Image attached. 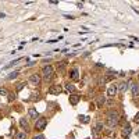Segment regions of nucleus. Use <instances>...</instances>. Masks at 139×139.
<instances>
[{
  "instance_id": "2",
  "label": "nucleus",
  "mask_w": 139,
  "mask_h": 139,
  "mask_svg": "<svg viewBox=\"0 0 139 139\" xmlns=\"http://www.w3.org/2000/svg\"><path fill=\"white\" fill-rule=\"evenodd\" d=\"M54 77V67L53 65H45L42 68V79L43 81H52V78Z\"/></svg>"
},
{
  "instance_id": "9",
  "label": "nucleus",
  "mask_w": 139,
  "mask_h": 139,
  "mask_svg": "<svg viewBox=\"0 0 139 139\" xmlns=\"http://www.w3.org/2000/svg\"><path fill=\"white\" fill-rule=\"evenodd\" d=\"M50 95H60L61 93V86L60 85H52L50 88H49V91H47Z\"/></svg>"
},
{
  "instance_id": "27",
  "label": "nucleus",
  "mask_w": 139,
  "mask_h": 139,
  "mask_svg": "<svg viewBox=\"0 0 139 139\" xmlns=\"http://www.w3.org/2000/svg\"><path fill=\"white\" fill-rule=\"evenodd\" d=\"M0 18H4V14L3 13H0Z\"/></svg>"
},
{
  "instance_id": "15",
  "label": "nucleus",
  "mask_w": 139,
  "mask_h": 139,
  "mask_svg": "<svg viewBox=\"0 0 139 139\" xmlns=\"http://www.w3.org/2000/svg\"><path fill=\"white\" fill-rule=\"evenodd\" d=\"M96 103H97V107H102V106L106 103V97L104 96H97L96 97Z\"/></svg>"
},
{
  "instance_id": "21",
  "label": "nucleus",
  "mask_w": 139,
  "mask_h": 139,
  "mask_svg": "<svg viewBox=\"0 0 139 139\" xmlns=\"http://www.w3.org/2000/svg\"><path fill=\"white\" fill-rule=\"evenodd\" d=\"M7 95V89L6 88H0V96H4Z\"/></svg>"
},
{
  "instance_id": "17",
  "label": "nucleus",
  "mask_w": 139,
  "mask_h": 139,
  "mask_svg": "<svg viewBox=\"0 0 139 139\" xmlns=\"http://www.w3.org/2000/svg\"><path fill=\"white\" fill-rule=\"evenodd\" d=\"M65 89H67V91L70 92V93H74L75 92V86H74V85H72V84H67V85H65Z\"/></svg>"
},
{
  "instance_id": "28",
  "label": "nucleus",
  "mask_w": 139,
  "mask_h": 139,
  "mask_svg": "<svg viewBox=\"0 0 139 139\" xmlns=\"http://www.w3.org/2000/svg\"><path fill=\"white\" fill-rule=\"evenodd\" d=\"M86 139H89V138H86Z\"/></svg>"
},
{
  "instance_id": "7",
  "label": "nucleus",
  "mask_w": 139,
  "mask_h": 139,
  "mask_svg": "<svg viewBox=\"0 0 139 139\" xmlns=\"http://www.w3.org/2000/svg\"><path fill=\"white\" fill-rule=\"evenodd\" d=\"M131 132H132V129H131V125H129V122H125V125L122 127V131H121V135H122V138H129V135Z\"/></svg>"
},
{
  "instance_id": "26",
  "label": "nucleus",
  "mask_w": 139,
  "mask_h": 139,
  "mask_svg": "<svg viewBox=\"0 0 139 139\" xmlns=\"http://www.w3.org/2000/svg\"><path fill=\"white\" fill-rule=\"evenodd\" d=\"M97 67H104V64H102V63H96Z\"/></svg>"
},
{
  "instance_id": "6",
  "label": "nucleus",
  "mask_w": 139,
  "mask_h": 139,
  "mask_svg": "<svg viewBox=\"0 0 139 139\" xmlns=\"http://www.w3.org/2000/svg\"><path fill=\"white\" fill-rule=\"evenodd\" d=\"M117 92H118V85H116V84H111L107 88V96L109 97H114L117 95Z\"/></svg>"
},
{
  "instance_id": "14",
  "label": "nucleus",
  "mask_w": 139,
  "mask_h": 139,
  "mask_svg": "<svg viewBox=\"0 0 139 139\" xmlns=\"http://www.w3.org/2000/svg\"><path fill=\"white\" fill-rule=\"evenodd\" d=\"M131 91H132V95L134 96H139V84H132Z\"/></svg>"
},
{
  "instance_id": "18",
  "label": "nucleus",
  "mask_w": 139,
  "mask_h": 139,
  "mask_svg": "<svg viewBox=\"0 0 139 139\" xmlns=\"http://www.w3.org/2000/svg\"><path fill=\"white\" fill-rule=\"evenodd\" d=\"M65 65H67V63H65V61H60V63L57 64V68H59V71H63V70L65 68Z\"/></svg>"
},
{
  "instance_id": "25",
  "label": "nucleus",
  "mask_w": 139,
  "mask_h": 139,
  "mask_svg": "<svg viewBox=\"0 0 139 139\" xmlns=\"http://www.w3.org/2000/svg\"><path fill=\"white\" fill-rule=\"evenodd\" d=\"M64 17H65V18H68V20H74V15H67V14H65Z\"/></svg>"
},
{
  "instance_id": "16",
  "label": "nucleus",
  "mask_w": 139,
  "mask_h": 139,
  "mask_svg": "<svg viewBox=\"0 0 139 139\" xmlns=\"http://www.w3.org/2000/svg\"><path fill=\"white\" fill-rule=\"evenodd\" d=\"M14 139H27V132L24 131V132H18V134H15Z\"/></svg>"
},
{
  "instance_id": "20",
  "label": "nucleus",
  "mask_w": 139,
  "mask_h": 139,
  "mask_svg": "<svg viewBox=\"0 0 139 139\" xmlns=\"http://www.w3.org/2000/svg\"><path fill=\"white\" fill-rule=\"evenodd\" d=\"M15 97H17V96H15V93H10V95H9V102H14Z\"/></svg>"
},
{
  "instance_id": "19",
  "label": "nucleus",
  "mask_w": 139,
  "mask_h": 139,
  "mask_svg": "<svg viewBox=\"0 0 139 139\" xmlns=\"http://www.w3.org/2000/svg\"><path fill=\"white\" fill-rule=\"evenodd\" d=\"M17 75H18V71H14V72H11V74L7 77V79H13V78H15Z\"/></svg>"
},
{
  "instance_id": "4",
  "label": "nucleus",
  "mask_w": 139,
  "mask_h": 139,
  "mask_svg": "<svg viewBox=\"0 0 139 139\" xmlns=\"http://www.w3.org/2000/svg\"><path fill=\"white\" fill-rule=\"evenodd\" d=\"M103 128H104V124H103V122H102V121H96L95 124H93V128H92L93 134H95V136H97L99 134L103 132Z\"/></svg>"
},
{
  "instance_id": "10",
  "label": "nucleus",
  "mask_w": 139,
  "mask_h": 139,
  "mask_svg": "<svg viewBox=\"0 0 139 139\" xmlns=\"http://www.w3.org/2000/svg\"><path fill=\"white\" fill-rule=\"evenodd\" d=\"M129 85H131V81H125V82H121L118 85V91L121 92H127L129 89Z\"/></svg>"
},
{
  "instance_id": "22",
  "label": "nucleus",
  "mask_w": 139,
  "mask_h": 139,
  "mask_svg": "<svg viewBox=\"0 0 139 139\" xmlns=\"http://www.w3.org/2000/svg\"><path fill=\"white\" fill-rule=\"evenodd\" d=\"M34 139H46V138H45V135L39 134V135H35V136H34Z\"/></svg>"
},
{
  "instance_id": "1",
  "label": "nucleus",
  "mask_w": 139,
  "mask_h": 139,
  "mask_svg": "<svg viewBox=\"0 0 139 139\" xmlns=\"http://www.w3.org/2000/svg\"><path fill=\"white\" fill-rule=\"evenodd\" d=\"M120 113L117 111V110H110L107 113V117H106V124H107L110 128H114V127H117L120 124Z\"/></svg>"
},
{
  "instance_id": "12",
  "label": "nucleus",
  "mask_w": 139,
  "mask_h": 139,
  "mask_svg": "<svg viewBox=\"0 0 139 139\" xmlns=\"http://www.w3.org/2000/svg\"><path fill=\"white\" fill-rule=\"evenodd\" d=\"M20 125H21L22 129H25V132H29V122H28V120L21 118V120H20Z\"/></svg>"
},
{
  "instance_id": "29",
  "label": "nucleus",
  "mask_w": 139,
  "mask_h": 139,
  "mask_svg": "<svg viewBox=\"0 0 139 139\" xmlns=\"http://www.w3.org/2000/svg\"><path fill=\"white\" fill-rule=\"evenodd\" d=\"M138 84H139V82H138Z\"/></svg>"
},
{
  "instance_id": "23",
  "label": "nucleus",
  "mask_w": 139,
  "mask_h": 139,
  "mask_svg": "<svg viewBox=\"0 0 139 139\" xmlns=\"http://www.w3.org/2000/svg\"><path fill=\"white\" fill-rule=\"evenodd\" d=\"M79 120H82V122H88V121H89V117H84V116H79Z\"/></svg>"
},
{
  "instance_id": "24",
  "label": "nucleus",
  "mask_w": 139,
  "mask_h": 139,
  "mask_svg": "<svg viewBox=\"0 0 139 139\" xmlns=\"http://www.w3.org/2000/svg\"><path fill=\"white\" fill-rule=\"evenodd\" d=\"M22 88H24V84H18V85H17V91H18V92L22 91Z\"/></svg>"
},
{
  "instance_id": "5",
  "label": "nucleus",
  "mask_w": 139,
  "mask_h": 139,
  "mask_svg": "<svg viewBox=\"0 0 139 139\" xmlns=\"http://www.w3.org/2000/svg\"><path fill=\"white\" fill-rule=\"evenodd\" d=\"M29 81H31L34 85H36V86H39L40 82H42V75L36 74V72H35V74H31V75H29Z\"/></svg>"
},
{
  "instance_id": "8",
  "label": "nucleus",
  "mask_w": 139,
  "mask_h": 139,
  "mask_svg": "<svg viewBox=\"0 0 139 139\" xmlns=\"http://www.w3.org/2000/svg\"><path fill=\"white\" fill-rule=\"evenodd\" d=\"M70 79H72V81H78L79 79V70L74 67V68H71L70 70Z\"/></svg>"
},
{
  "instance_id": "11",
  "label": "nucleus",
  "mask_w": 139,
  "mask_h": 139,
  "mask_svg": "<svg viewBox=\"0 0 139 139\" xmlns=\"http://www.w3.org/2000/svg\"><path fill=\"white\" fill-rule=\"evenodd\" d=\"M28 117L36 121L39 118V113L36 111V109H29V110H28Z\"/></svg>"
},
{
  "instance_id": "3",
  "label": "nucleus",
  "mask_w": 139,
  "mask_h": 139,
  "mask_svg": "<svg viewBox=\"0 0 139 139\" xmlns=\"http://www.w3.org/2000/svg\"><path fill=\"white\" fill-rule=\"evenodd\" d=\"M46 127H47V118L46 117H39L38 120L35 121V129L43 131Z\"/></svg>"
},
{
  "instance_id": "13",
  "label": "nucleus",
  "mask_w": 139,
  "mask_h": 139,
  "mask_svg": "<svg viewBox=\"0 0 139 139\" xmlns=\"http://www.w3.org/2000/svg\"><path fill=\"white\" fill-rule=\"evenodd\" d=\"M79 100H81L79 95H71V96H70V103H71L72 106H77L79 103Z\"/></svg>"
}]
</instances>
